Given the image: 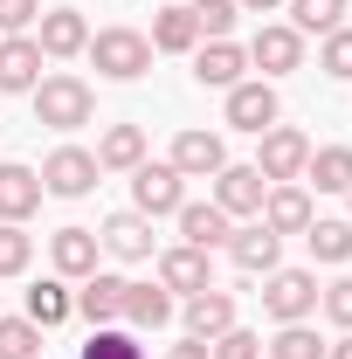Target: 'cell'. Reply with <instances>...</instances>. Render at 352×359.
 I'll list each match as a JSON object with an SVG mask.
<instances>
[{
	"label": "cell",
	"mask_w": 352,
	"mask_h": 359,
	"mask_svg": "<svg viewBox=\"0 0 352 359\" xmlns=\"http://www.w3.org/2000/svg\"><path fill=\"white\" fill-rule=\"evenodd\" d=\"M194 7V21H201V42H228V28H235V0H187Z\"/></svg>",
	"instance_id": "34"
},
{
	"label": "cell",
	"mask_w": 352,
	"mask_h": 359,
	"mask_svg": "<svg viewBox=\"0 0 352 359\" xmlns=\"http://www.w3.org/2000/svg\"><path fill=\"white\" fill-rule=\"evenodd\" d=\"M42 208V173L21 159H0V222H28Z\"/></svg>",
	"instance_id": "21"
},
{
	"label": "cell",
	"mask_w": 352,
	"mask_h": 359,
	"mask_svg": "<svg viewBox=\"0 0 352 359\" xmlns=\"http://www.w3.org/2000/svg\"><path fill=\"white\" fill-rule=\"evenodd\" d=\"M159 290H173V297H201V290H215V263H208V249H159V276H152Z\"/></svg>",
	"instance_id": "10"
},
{
	"label": "cell",
	"mask_w": 352,
	"mask_h": 359,
	"mask_svg": "<svg viewBox=\"0 0 352 359\" xmlns=\"http://www.w3.org/2000/svg\"><path fill=\"white\" fill-rule=\"evenodd\" d=\"M263 194H269V180L256 173V166H235V159H228L215 173V208L228 222H256V215H263Z\"/></svg>",
	"instance_id": "9"
},
{
	"label": "cell",
	"mask_w": 352,
	"mask_h": 359,
	"mask_svg": "<svg viewBox=\"0 0 352 359\" xmlns=\"http://www.w3.org/2000/svg\"><path fill=\"white\" fill-rule=\"evenodd\" d=\"M97 256H104V242H97V228H83V222H69V228L48 235V263H55L62 283H83L90 269H97Z\"/></svg>",
	"instance_id": "14"
},
{
	"label": "cell",
	"mask_w": 352,
	"mask_h": 359,
	"mask_svg": "<svg viewBox=\"0 0 352 359\" xmlns=\"http://www.w3.org/2000/svg\"><path fill=\"white\" fill-rule=\"evenodd\" d=\"M228 97V132H249L263 138L276 118H283V104H276V83H263V76H242L235 90H221Z\"/></svg>",
	"instance_id": "7"
},
{
	"label": "cell",
	"mask_w": 352,
	"mask_h": 359,
	"mask_svg": "<svg viewBox=\"0 0 352 359\" xmlns=\"http://www.w3.org/2000/svg\"><path fill=\"white\" fill-rule=\"evenodd\" d=\"M180 297L173 290H159V283H132L125 290V325H138V332H159V325H173Z\"/></svg>",
	"instance_id": "24"
},
{
	"label": "cell",
	"mask_w": 352,
	"mask_h": 359,
	"mask_svg": "<svg viewBox=\"0 0 352 359\" xmlns=\"http://www.w3.org/2000/svg\"><path fill=\"white\" fill-rule=\"evenodd\" d=\"M97 242H104V256H118V263H152V222L125 208V215H111V222L97 228Z\"/></svg>",
	"instance_id": "19"
},
{
	"label": "cell",
	"mask_w": 352,
	"mask_h": 359,
	"mask_svg": "<svg viewBox=\"0 0 352 359\" xmlns=\"http://www.w3.org/2000/svg\"><path fill=\"white\" fill-rule=\"evenodd\" d=\"M249 76V48L242 42H201L194 48V83L201 90H235Z\"/></svg>",
	"instance_id": "17"
},
{
	"label": "cell",
	"mask_w": 352,
	"mask_h": 359,
	"mask_svg": "<svg viewBox=\"0 0 352 359\" xmlns=\"http://www.w3.org/2000/svg\"><path fill=\"white\" fill-rule=\"evenodd\" d=\"M304 249H311V263H352V222H311Z\"/></svg>",
	"instance_id": "28"
},
{
	"label": "cell",
	"mask_w": 352,
	"mask_h": 359,
	"mask_svg": "<svg viewBox=\"0 0 352 359\" xmlns=\"http://www.w3.org/2000/svg\"><path fill=\"white\" fill-rule=\"evenodd\" d=\"M21 318H35L42 332H55V325H69V318H76V290H69L62 276H42V283L28 290V311H21Z\"/></svg>",
	"instance_id": "25"
},
{
	"label": "cell",
	"mask_w": 352,
	"mask_h": 359,
	"mask_svg": "<svg viewBox=\"0 0 352 359\" xmlns=\"http://www.w3.org/2000/svg\"><path fill=\"white\" fill-rule=\"evenodd\" d=\"M263 311L276 325H304L318 311V276L311 269H269L263 276Z\"/></svg>",
	"instance_id": "5"
},
{
	"label": "cell",
	"mask_w": 352,
	"mask_h": 359,
	"mask_svg": "<svg viewBox=\"0 0 352 359\" xmlns=\"http://www.w3.org/2000/svg\"><path fill=\"white\" fill-rule=\"evenodd\" d=\"M35 48H42L48 62H69V55L90 48V21L76 14V7H48L42 21H35Z\"/></svg>",
	"instance_id": "15"
},
{
	"label": "cell",
	"mask_w": 352,
	"mask_h": 359,
	"mask_svg": "<svg viewBox=\"0 0 352 359\" xmlns=\"http://www.w3.org/2000/svg\"><path fill=\"white\" fill-rule=\"evenodd\" d=\"M304 180L318 187V194H346L352 187V145H311Z\"/></svg>",
	"instance_id": "26"
},
{
	"label": "cell",
	"mask_w": 352,
	"mask_h": 359,
	"mask_svg": "<svg viewBox=\"0 0 352 359\" xmlns=\"http://www.w3.org/2000/svg\"><path fill=\"white\" fill-rule=\"evenodd\" d=\"M0 359H42V325L35 318H0Z\"/></svg>",
	"instance_id": "32"
},
{
	"label": "cell",
	"mask_w": 352,
	"mask_h": 359,
	"mask_svg": "<svg viewBox=\"0 0 352 359\" xmlns=\"http://www.w3.org/2000/svg\"><path fill=\"white\" fill-rule=\"evenodd\" d=\"M152 55H194L201 48V21H194V7L187 0H166L159 14H152Z\"/></svg>",
	"instance_id": "18"
},
{
	"label": "cell",
	"mask_w": 352,
	"mask_h": 359,
	"mask_svg": "<svg viewBox=\"0 0 352 359\" xmlns=\"http://www.w3.org/2000/svg\"><path fill=\"white\" fill-rule=\"evenodd\" d=\"M235 7H242V14H276L283 0H235Z\"/></svg>",
	"instance_id": "40"
},
{
	"label": "cell",
	"mask_w": 352,
	"mask_h": 359,
	"mask_svg": "<svg viewBox=\"0 0 352 359\" xmlns=\"http://www.w3.org/2000/svg\"><path fill=\"white\" fill-rule=\"evenodd\" d=\"M263 359H325V339L311 332V318L304 325H276V339L263 346Z\"/></svg>",
	"instance_id": "30"
},
{
	"label": "cell",
	"mask_w": 352,
	"mask_h": 359,
	"mask_svg": "<svg viewBox=\"0 0 352 359\" xmlns=\"http://www.w3.org/2000/svg\"><path fill=\"white\" fill-rule=\"evenodd\" d=\"M83 55L97 62V76H104V83H138V76L152 69V42H145L138 28H97Z\"/></svg>",
	"instance_id": "2"
},
{
	"label": "cell",
	"mask_w": 352,
	"mask_h": 359,
	"mask_svg": "<svg viewBox=\"0 0 352 359\" xmlns=\"http://www.w3.org/2000/svg\"><path fill=\"white\" fill-rule=\"evenodd\" d=\"M228 325H235V290H201V297H187V339H208V346H215Z\"/></svg>",
	"instance_id": "23"
},
{
	"label": "cell",
	"mask_w": 352,
	"mask_h": 359,
	"mask_svg": "<svg viewBox=\"0 0 352 359\" xmlns=\"http://www.w3.org/2000/svg\"><path fill=\"white\" fill-rule=\"evenodd\" d=\"M97 180H104V166H97V152H83V145H55L42 159V194H55V201H83Z\"/></svg>",
	"instance_id": "6"
},
{
	"label": "cell",
	"mask_w": 352,
	"mask_h": 359,
	"mask_svg": "<svg viewBox=\"0 0 352 359\" xmlns=\"http://www.w3.org/2000/svg\"><path fill=\"white\" fill-rule=\"evenodd\" d=\"M28 263H35V235L21 222H0V276H21Z\"/></svg>",
	"instance_id": "33"
},
{
	"label": "cell",
	"mask_w": 352,
	"mask_h": 359,
	"mask_svg": "<svg viewBox=\"0 0 352 359\" xmlns=\"http://www.w3.org/2000/svg\"><path fill=\"white\" fill-rule=\"evenodd\" d=\"M42 0H0V35H35Z\"/></svg>",
	"instance_id": "38"
},
{
	"label": "cell",
	"mask_w": 352,
	"mask_h": 359,
	"mask_svg": "<svg viewBox=\"0 0 352 359\" xmlns=\"http://www.w3.org/2000/svg\"><path fill=\"white\" fill-rule=\"evenodd\" d=\"M132 208L145 215V222L180 215V208H187V180H180L166 159H138V166H132Z\"/></svg>",
	"instance_id": "3"
},
{
	"label": "cell",
	"mask_w": 352,
	"mask_h": 359,
	"mask_svg": "<svg viewBox=\"0 0 352 359\" xmlns=\"http://www.w3.org/2000/svg\"><path fill=\"white\" fill-rule=\"evenodd\" d=\"M42 48L35 35H0V97H14V90H35L42 83Z\"/></svg>",
	"instance_id": "20"
},
{
	"label": "cell",
	"mask_w": 352,
	"mask_h": 359,
	"mask_svg": "<svg viewBox=\"0 0 352 359\" xmlns=\"http://www.w3.org/2000/svg\"><path fill=\"white\" fill-rule=\"evenodd\" d=\"M325 359H352V332L339 339V346H325Z\"/></svg>",
	"instance_id": "41"
},
{
	"label": "cell",
	"mask_w": 352,
	"mask_h": 359,
	"mask_svg": "<svg viewBox=\"0 0 352 359\" xmlns=\"http://www.w3.org/2000/svg\"><path fill=\"white\" fill-rule=\"evenodd\" d=\"M318 69L332 76V83H352V28H332L325 48H318Z\"/></svg>",
	"instance_id": "35"
},
{
	"label": "cell",
	"mask_w": 352,
	"mask_h": 359,
	"mask_svg": "<svg viewBox=\"0 0 352 359\" xmlns=\"http://www.w3.org/2000/svg\"><path fill=\"white\" fill-rule=\"evenodd\" d=\"M76 359H145V346H138L132 332H118V325H97Z\"/></svg>",
	"instance_id": "31"
},
{
	"label": "cell",
	"mask_w": 352,
	"mask_h": 359,
	"mask_svg": "<svg viewBox=\"0 0 352 359\" xmlns=\"http://www.w3.org/2000/svg\"><path fill=\"white\" fill-rule=\"evenodd\" d=\"M208 359H263V339H256L249 325H228L215 346H208Z\"/></svg>",
	"instance_id": "36"
},
{
	"label": "cell",
	"mask_w": 352,
	"mask_h": 359,
	"mask_svg": "<svg viewBox=\"0 0 352 359\" xmlns=\"http://www.w3.org/2000/svg\"><path fill=\"white\" fill-rule=\"evenodd\" d=\"M166 359H208V339H180V346H166Z\"/></svg>",
	"instance_id": "39"
},
{
	"label": "cell",
	"mask_w": 352,
	"mask_h": 359,
	"mask_svg": "<svg viewBox=\"0 0 352 359\" xmlns=\"http://www.w3.org/2000/svg\"><path fill=\"white\" fill-rule=\"evenodd\" d=\"M318 311L332 318L339 332H352V276H339V283H325V290H318Z\"/></svg>",
	"instance_id": "37"
},
{
	"label": "cell",
	"mask_w": 352,
	"mask_h": 359,
	"mask_svg": "<svg viewBox=\"0 0 352 359\" xmlns=\"http://www.w3.org/2000/svg\"><path fill=\"white\" fill-rule=\"evenodd\" d=\"M125 290H132V276L90 269L83 290H76V318H90V332H97V325H118V318H125Z\"/></svg>",
	"instance_id": "16"
},
{
	"label": "cell",
	"mask_w": 352,
	"mask_h": 359,
	"mask_svg": "<svg viewBox=\"0 0 352 359\" xmlns=\"http://www.w3.org/2000/svg\"><path fill=\"white\" fill-rule=\"evenodd\" d=\"M346 208H352V187H346ZM346 222H352V215H346Z\"/></svg>",
	"instance_id": "42"
},
{
	"label": "cell",
	"mask_w": 352,
	"mask_h": 359,
	"mask_svg": "<svg viewBox=\"0 0 352 359\" xmlns=\"http://www.w3.org/2000/svg\"><path fill=\"white\" fill-rule=\"evenodd\" d=\"M228 263L242 269V276H269V269H283V235H269L263 222H242V228H228Z\"/></svg>",
	"instance_id": "11"
},
{
	"label": "cell",
	"mask_w": 352,
	"mask_h": 359,
	"mask_svg": "<svg viewBox=\"0 0 352 359\" xmlns=\"http://www.w3.org/2000/svg\"><path fill=\"white\" fill-rule=\"evenodd\" d=\"M256 222H263L269 235H304V228L318 222L311 187H304V180H276V187L263 194V215H256Z\"/></svg>",
	"instance_id": "12"
},
{
	"label": "cell",
	"mask_w": 352,
	"mask_h": 359,
	"mask_svg": "<svg viewBox=\"0 0 352 359\" xmlns=\"http://www.w3.org/2000/svg\"><path fill=\"white\" fill-rule=\"evenodd\" d=\"M290 28H297V35H332V28H346V0H290Z\"/></svg>",
	"instance_id": "29"
},
{
	"label": "cell",
	"mask_w": 352,
	"mask_h": 359,
	"mask_svg": "<svg viewBox=\"0 0 352 359\" xmlns=\"http://www.w3.org/2000/svg\"><path fill=\"white\" fill-rule=\"evenodd\" d=\"M28 97H35V125H48V132H76V125L97 118V90H90L83 76H69V69L42 76Z\"/></svg>",
	"instance_id": "1"
},
{
	"label": "cell",
	"mask_w": 352,
	"mask_h": 359,
	"mask_svg": "<svg viewBox=\"0 0 352 359\" xmlns=\"http://www.w3.org/2000/svg\"><path fill=\"white\" fill-rule=\"evenodd\" d=\"M173 222H180V242H187V249H208V256H215L221 242H228V228H235V222L215 208V201H187Z\"/></svg>",
	"instance_id": "22"
},
{
	"label": "cell",
	"mask_w": 352,
	"mask_h": 359,
	"mask_svg": "<svg viewBox=\"0 0 352 359\" xmlns=\"http://www.w3.org/2000/svg\"><path fill=\"white\" fill-rule=\"evenodd\" d=\"M138 159H145V132L138 125H111V132L97 138V166L104 173H132Z\"/></svg>",
	"instance_id": "27"
},
{
	"label": "cell",
	"mask_w": 352,
	"mask_h": 359,
	"mask_svg": "<svg viewBox=\"0 0 352 359\" xmlns=\"http://www.w3.org/2000/svg\"><path fill=\"white\" fill-rule=\"evenodd\" d=\"M166 166H173L180 180H215L221 166H228V138H221V132H201V125H194V132H180V138H173Z\"/></svg>",
	"instance_id": "13"
},
{
	"label": "cell",
	"mask_w": 352,
	"mask_h": 359,
	"mask_svg": "<svg viewBox=\"0 0 352 359\" xmlns=\"http://www.w3.org/2000/svg\"><path fill=\"white\" fill-rule=\"evenodd\" d=\"M304 159H311V138L297 132V125H269L249 166H256L269 187H276V180H304Z\"/></svg>",
	"instance_id": "8"
},
{
	"label": "cell",
	"mask_w": 352,
	"mask_h": 359,
	"mask_svg": "<svg viewBox=\"0 0 352 359\" xmlns=\"http://www.w3.org/2000/svg\"><path fill=\"white\" fill-rule=\"evenodd\" d=\"M249 69H263V83L304 69V35H297L290 21H263V28L249 35Z\"/></svg>",
	"instance_id": "4"
}]
</instances>
